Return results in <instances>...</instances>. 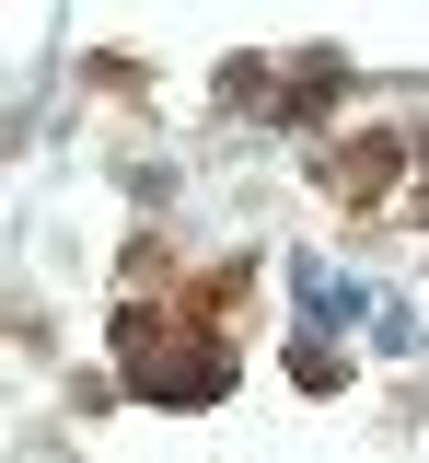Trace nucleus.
<instances>
[{
    "label": "nucleus",
    "instance_id": "obj_1",
    "mask_svg": "<svg viewBox=\"0 0 429 463\" xmlns=\"http://www.w3.org/2000/svg\"><path fill=\"white\" fill-rule=\"evenodd\" d=\"M105 359L128 371V394H139V405L197 417V405H221L233 383H244L255 347L233 336V325H197L186 301H117V313H105Z\"/></svg>",
    "mask_w": 429,
    "mask_h": 463
},
{
    "label": "nucleus",
    "instance_id": "obj_2",
    "mask_svg": "<svg viewBox=\"0 0 429 463\" xmlns=\"http://www.w3.org/2000/svg\"><path fill=\"white\" fill-rule=\"evenodd\" d=\"M302 185L337 221H395L406 185H418V128H337V139L302 151Z\"/></svg>",
    "mask_w": 429,
    "mask_h": 463
},
{
    "label": "nucleus",
    "instance_id": "obj_3",
    "mask_svg": "<svg viewBox=\"0 0 429 463\" xmlns=\"http://www.w3.org/2000/svg\"><path fill=\"white\" fill-rule=\"evenodd\" d=\"M279 371H291V394H348V383H360V336L291 325V336H279Z\"/></svg>",
    "mask_w": 429,
    "mask_h": 463
},
{
    "label": "nucleus",
    "instance_id": "obj_4",
    "mask_svg": "<svg viewBox=\"0 0 429 463\" xmlns=\"http://www.w3.org/2000/svg\"><path fill=\"white\" fill-rule=\"evenodd\" d=\"M105 174H117V197L139 209V221H175V197H186V163H175V151H117Z\"/></svg>",
    "mask_w": 429,
    "mask_h": 463
},
{
    "label": "nucleus",
    "instance_id": "obj_5",
    "mask_svg": "<svg viewBox=\"0 0 429 463\" xmlns=\"http://www.w3.org/2000/svg\"><path fill=\"white\" fill-rule=\"evenodd\" d=\"M360 347H383V359H429V313L406 301V289H383V313H371Z\"/></svg>",
    "mask_w": 429,
    "mask_h": 463
},
{
    "label": "nucleus",
    "instance_id": "obj_6",
    "mask_svg": "<svg viewBox=\"0 0 429 463\" xmlns=\"http://www.w3.org/2000/svg\"><path fill=\"white\" fill-rule=\"evenodd\" d=\"M395 417H406V429L429 440V371H418V383H395Z\"/></svg>",
    "mask_w": 429,
    "mask_h": 463
}]
</instances>
